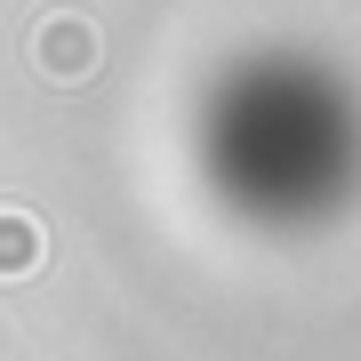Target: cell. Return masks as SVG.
I'll return each instance as SVG.
<instances>
[{
	"mask_svg": "<svg viewBox=\"0 0 361 361\" xmlns=\"http://www.w3.org/2000/svg\"><path fill=\"white\" fill-rule=\"evenodd\" d=\"M32 65L49 73V80H89L97 73V25H89V16H40Z\"/></svg>",
	"mask_w": 361,
	"mask_h": 361,
	"instance_id": "cell-1",
	"label": "cell"
},
{
	"mask_svg": "<svg viewBox=\"0 0 361 361\" xmlns=\"http://www.w3.org/2000/svg\"><path fill=\"white\" fill-rule=\"evenodd\" d=\"M40 225L25 217V209H0V281H25V273L40 265Z\"/></svg>",
	"mask_w": 361,
	"mask_h": 361,
	"instance_id": "cell-2",
	"label": "cell"
}]
</instances>
